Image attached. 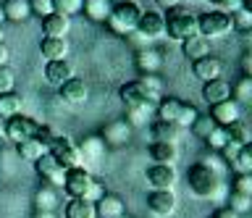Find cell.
Wrapping results in <instances>:
<instances>
[{
  "label": "cell",
  "mask_w": 252,
  "mask_h": 218,
  "mask_svg": "<svg viewBox=\"0 0 252 218\" xmlns=\"http://www.w3.org/2000/svg\"><path fill=\"white\" fill-rule=\"evenodd\" d=\"M3 13L8 21H27L32 16V8H29V0H3Z\"/></svg>",
  "instance_id": "obj_23"
},
{
  "label": "cell",
  "mask_w": 252,
  "mask_h": 218,
  "mask_svg": "<svg viewBox=\"0 0 252 218\" xmlns=\"http://www.w3.org/2000/svg\"><path fill=\"white\" fill-rule=\"evenodd\" d=\"M58 137H61V131H55L53 126H42V124H39L37 131H34V139H37V142L45 147V150H47V147H50V145H53Z\"/></svg>",
  "instance_id": "obj_40"
},
{
  "label": "cell",
  "mask_w": 252,
  "mask_h": 218,
  "mask_svg": "<svg viewBox=\"0 0 252 218\" xmlns=\"http://www.w3.org/2000/svg\"><path fill=\"white\" fill-rule=\"evenodd\" d=\"M179 111H181V100H176V97L158 100V121H173L176 124Z\"/></svg>",
  "instance_id": "obj_29"
},
{
  "label": "cell",
  "mask_w": 252,
  "mask_h": 218,
  "mask_svg": "<svg viewBox=\"0 0 252 218\" xmlns=\"http://www.w3.org/2000/svg\"><path fill=\"white\" fill-rule=\"evenodd\" d=\"M228 166H231L236 174H252V147H242Z\"/></svg>",
  "instance_id": "obj_34"
},
{
  "label": "cell",
  "mask_w": 252,
  "mask_h": 218,
  "mask_svg": "<svg viewBox=\"0 0 252 218\" xmlns=\"http://www.w3.org/2000/svg\"><path fill=\"white\" fill-rule=\"evenodd\" d=\"M142 16V8L134 0H124V3H116L113 8H110L105 24L110 27V32L118 34V37H126L129 32L137 29V21Z\"/></svg>",
  "instance_id": "obj_2"
},
{
  "label": "cell",
  "mask_w": 252,
  "mask_h": 218,
  "mask_svg": "<svg viewBox=\"0 0 252 218\" xmlns=\"http://www.w3.org/2000/svg\"><path fill=\"white\" fill-rule=\"evenodd\" d=\"M150 131H153L155 142H171V145H179L181 134H184L187 129H181L179 124L173 121H155L153 126H150Z\"/></svg>",
  "instance_id": "obj_18"
},
{
  "label": "cell",
  "mask_w": 252,
  "mask_h": 218,
  "mask_svg": "<svg viewBox=\"0 0 252 218\" xmlns=\"http://www.w3.org/2000/svg\"><path fill=\"white\" fill-rule=\"evenodd\" d=\"M29 8H32L34 16L45 19V16H50V13H53V0H29Z\"/></svg>",
  "instance_id": "obj_46"
},
{
  "label": "cell",
  "mask_w": 252,
  "mask_h": 218,
  "mask_svg": "<svg viewBox=\"0 0 252 218\" xmlns=\"http://www.w3.org/2000/svg\"><path fill=\"white\" fill-rule=\"evenodd\" d=\"M192 74L202 82H213V79H220L223 74V63L216 58V56H202L192 63Z\"/></svg>",
  "instance_id": "obj_14"
},
{
  "label": "cell",
  "mask_w": 252,
  "mask_h": 218,
  "mask_svg": "<svg viewBox=\"0 0 252 218\" xmlns=\"http://www.w3.org/2000/svg\"><path fill=\"white\" fill-rule=\"evenodd\" d=\"M92 182H94V179H92V174L84 166L68 168L66 171V179H63V192H66L71 200H84V194L90 192Z\"/></svg>",
  "instance_id": "obj_6"
},
{
  "label": "cell",
  "mask_w": 252,
  "mask_h": 218,
  "mask_svg": "<svg viewBox=\"0 0 252 218\" xmlns=\"http://www.w3.org/2000/svg\"><path fill=\"white\" fill-rule=\"evenodd\" d=\"M8 61H11V50L5 48V42H0V66H8Z\"/></svg>",
  "instance_id": "obj_52"
},
{
  "label": "cell",
  "mask_w": 252,
  "mask_h": 218,
  "mask_svg": "<svg viewBox=\"0 0 252 218\" xmlns=\"http://www.w3.org/2000/svg\"><path fill=\"white\" fill-rule=\"evenodd\" d=\"M242 150V145H236V142H231V139H228V142L223 145V147H220V158H223V163H231L234 158H236V153H239Z\"/></svg>",
  "instance_id": "obj_47"
},
{
  "label": "cell",
  "mask_w": 252,
  "mask_h": 218,
  "mask_svg": "<svg viewBox=\"0 0 252 218\" xmlns=\"http://www.w3.org/2000/svg\"><path fill=\"white\" fill-rule=\"evenodd\" d=\"M163 24H165V34L176 42H184L189 37L200 34L197 32V16L181 8H171L168 16H163Z\"/></svg>",
  "instance_id": "obj_3"
},
{
  "label": "cell",
  "mask_w": 252,
  "mask_h": 218,
  "mask_svg": "<svg viewBox=\"0 0 252 218\" xmlns=\"http://www.w3.org/2000/svg\"><path fill=\"white\" fill-rule=\"evenodd\" d=\"M102 194H105V187H102V184L97 182V179H94L92 187H90V192L84 194V200H87V202H97V200L102 197Z\"/></svg>",
  "instance_id": "obj_48"
},
{
  "label": "cell",
  "mask_w": 252,
  "mask_h": 218,
  "mask_svg": "<svg viewBox=\"0 0 252 218\" xmlns=\"http://www.w3.org/2000/svg\"><path fill=\"white\" fill-rule=\"evenodd\" d=\"M39 53L42 58L50 63V61H66L68 56V40L66 37H42L39 42Z\"/></svg>",
  "instance_id": "obj_17"
},
{
  "label": "cell",
  "mask_w": 252,
  "mask_h": 218,
  "mask_svg": "<svg viewBox=\"0 0 252 218\" xmlns=\"http://www.w3.org/2000/svg\"><path fill=\"white\" fill-rule=\"evenodd\" d=\"M110 8H113V5H110V0H84V3H82V11L92 21H105Z\"/></svg>",
  "instance_id": "obj_27"
},
{
  "label": "cell",
  "mask_w": 252,
  "mask_h": 218,
  "mask_svg": "<svg viewBox=\"0 0 252 218\" xmlns=\"http://www.w3.org/2000/svg\"><path fill=\"white\" fill-rule=\"evenodd\" d=\"M231 100L234 103H250L252 100V76H242L239 82L231 87Z\"/></svg>",
  "instance_id": "obj_33"
},
{
  "label": "cell",
  "mask_w": 252,
  "mask_h": 218,
  "mask_svg": "<svg viewBox=\"0 0 252 218\" xmlns=\"http://www.w3.org/2000/svg\"><path fill=\"white\" fill-rule=\"evenodd\" d=\"M216 126H218V124L213 121L210 116H197V121L192 124V131H194L197 137H202V139H205V137H208V134H210V131L216 129Z\"/></svg>",
  "instance_id": "obj_42"
},
{
  "label": "cell",
  "mask_w": 252,
  "mask_h": 218,
  "mask_svg": "<svg viewBox=\"0 0 252 218\" xmlns=\"http://www.w3.org/2000/svg\"><path fill=\"white\" fill-rule=\"evenodd\" d=\"M202 97L208 105H216V103H223V100L231 97V84L226 79H213V82H205L202 87Z\"/></svg>",
  "instance_id": "obj_19"
},
{
  "label": "cell",
  "mask_w": 252,
  "mask_h": 218,
  "mask_svg": "<svg viewBox=\"0 0 252 218\" xmlns=\"http://www.w3.org/2000/svg\"><path fill=\"white\" fill-rule=\"evenodd\" d=\"M189 187H192V192L197 194V197H218L220 194V168H216V163L210 160H202L197 163V166L189 168Z\"/></svg>",
  "instance_id": "obj_1"
},
{
  "label": "cell",
  "mask_w": 252,
  "mask_h": 218,
  "mask_svg": "<svg viewBox=\"0 0 252 218\" xmlns=\"http://www.w3.org/2000/svg\"><path fill=\"white\" fill-rule=\"evenodd\" d=\"M242 76H252V53L242 56Z\"/></svg>",
  "instance_id": "obj_50"
},
{
  "label": "cell",
  "mask_w": 252,
  "mask_h": 218,
  "mask_svg": "<svg viewBox=\"0 0 252 218\" xmlns=\"http://www.w3.org/2000/svg\"><path fill=\"white\" fill-rule=\"evenodd\" d=\"M231 192H239V194H250L252 197V174H236L234 179V187Z\"/></svg>",
  "instance_id": "obj_45"
},
{
  "label": "cell",
  "mask_w": 252,
  "mask_h": 218,
  "mask_svg": "<svg viewBox=\"0 0 252 218\" xmlns=\"http://www.w3.org/2000/svg\"><path fill=\"white\" fill-rule=\"evenodd\" d=\"M216 8L220 11H226V13H231V11H239L242 8V0H210Z\"/></svg>",
  "instance_id": "obj_49"
},
{
  "label": "cell",
  "mask_w": 252,
  "mask_h": 218,
  "mask_svg": "<svg viewBox=\"0 0 252 218\" xmlns=\"http://www.w3.org/2000/svg\"><path fill=\"white\" fill-rule=\"evenodd\" d=\"M34 218H58V213L55 210H37Z\"/></svg>",
  "instance_id": "obj_54"
},
{
  "label": "cell",
  "mask_w": 252,
  "mask_h": 218,
  "mask_svg": "<svg viewBox=\"0 0 252 218\" xmlns=\"http://www.w3.org/2000/svg\"><path fill=\"white\" fill-rule=\"evenodd\" d=\"M34 171L39 174V179H42L45 184L55 187V189H61V187H63L66 171H63V168L58 166V160H55L50 153H45L42 158H37V160H34Z\"/></svg>",
  "instance_id": "obj_7"
},
{
  "label": "cell",
  "mask_w": 252,
  "mask_h": 218,
  "mask_svg": "<svg viewBox=\"0 0 252 218\" xmlns=\"http://www.w3.org/2000/svg\"><path fill=\"white\" fill-rule=\"evenodd\" d=\"M213 218H242V216L236 213V210H231L228 205H223V208H218V210H216V216H213Z\"/></svg>",
  "instance_id": "obj_51"
},
{
  "label": "cell",
  "mask_w": 252,
  "mask_h": 218,
  "mask_svg": "<svg viewBox=\"0 0 252 218\" xmlns=\"http://www.w3.org/2000/svg\"><path fill=\"white\" fill-rule=\"evenodd\" d=\"M102 139L100 137H90V139H84L82 147H79V153H82V158H92V160H97L100 158V153H102Z\"/></svg>",
  "instance_id": "obj_37"
},
{
  "label": "cell",
  "mask_w": 252,
  "mask_h": 218,
  "mask_svg": "<svg viewBox=\"0 0 252 218\" xmlns=\"http://www.w3.org/2000/svg\"><path fill=\"white\" fill-rule=\"evenodd\" d=\"M226 137L231 139V142L236 145H242V147H250L252 142V129H250V124L247 121H234V124H228L226 126Z\"/></svg>",
  "instance_id": "obj_25"
},
{
  "label": "cell",
  "mask_w": 252,
  "mask_h": 218,
  "mask_svg": "<svg viewBox=\"0 0 252 218\" xmlns=\"http://www.w3.org/2000/svg\"><path fill=\"white\" fill-rule=\"evenodd\" d=\"M118 218H129V216H126V213H124V216H118Z\"/></svg>",
  "instance_id": "obj_57"
},
{
  "label": "cell",
  "mask_w": 252,
  "mask_h": 218,
  "mask_svg": "<svg viewBox=\"0 0 252 218\" xmlns=\"http://www.w3.org/2000/svg\"><path fill=\"white\" fill-rule=\"evenodd\" d=\"M5 21V13H3V3H0V24Z\"/></svg>",
  "instance_id": "obj_55"
},
{
  "label": "cell",
  "mask_w": 252,
  "mask_h": 218,
  "mask_svg": "<svg viewBox=\"0 0 252 218\" xmlns=\"http://www.w3.org/2000/svg\"><path fill=\"white\" fill-rule=\"evenodd\" d=\"M66 218H94V202L87 200H68L66 205Z\"/></svg>",
  "instance_id": "obj_30"
},
{
  "label": "cell",
  "mask_w": 252,
  "mask_h": 218,
  "mask_svg": "<svg viewBox=\"0 0 252 218\" xmlns=\"http://www.w3.org/2000/svg\"><path fill=\"white\" fill-rule=\"evenodd\" d=\"M197 32H200L205 40H216V37H226L234 32V21L231 13L226 11H208L202 16H197Z\"/></svg>",
  "instance_id": "obj_4"
},
{
  "label": "cell",
  "mask_w": 252,
  "mask_h": 218,
  "mask_svg": "<svg viewBox=\"0 0 252 218\" xmlns=\"http://www.w3.org/2000/svg\"><path fill=\"white\" fill-rule=\"evenodd\" d=\"M61 97L66 100V103H71V105H82V103H87V97H90V87H87L84 79L71 76L68 82L61 84Z\"/></svg>",
  "instance_id": "obj_16"
},
{
  "label": "cell",
  "mask_w": 252,
  "mask_h": 218,
  "mask_svg": "<svg viewBox=\"0 0 252 218\" xmlns=\"http://www.w3.org/2000/svg\"><path fill=\"white\" fill-rule=\"evenodd\" d=\"M82 3L84 0H53V11L71 19L74 13H82Z\"/></svg>",
  "instance_id": "obj_38"
},
{
  "label": "cell",
  "mask_w": 252,
  "mask_h": 218,
  "mask_svg": "<svg viewBox=\"0 0 252 218\" xmlns=\"http://www.w3.org/2000/svg\"><path fill=\"white\" fill-rule=\"evenodd\" d=\"M126 139H129V124H113V126L105 129V139H102V142L124 145Z\"/></svg>",
  "instance_id": "obj_35"
},
{
  "label": "cell",
  "mask_w": 252,
  "mask_h": 218,
  "mask_svg": "<svg viewBox=\"0 0 252 218\" xmlns=\"http://www.w3.org/2000/svg\"><path fill=\"white\" fill-rule=\"evenodd\" d=\"M58 202H61L58 189L50 187V184H42L37 189V194H34V208L37 210H55V208H58Z\"/></svg>",
  "instance_id": "obj_24"
},
{
  "label": "cell",
  "mask_w": 252,
  "mask_h": 218,
  "mask_svg": "<svg viewBox=\"0 0 252 218\" xmlns=\"http://www.w3.org/2000/svg\"><path fill=\"white\" fill-rule=\"evenodd\" d=\"M16 153H19V158H21V160L34 163L37 158H42V155H45L47 150H45V147L37 142V139H24V142L16 145Z\"/></svg>",
  "instance_id": "obj_28"
},
{
  "label": "cell",
  "mask_w": 252,
  "mask_h": 218,
  "mask_svg": "<svg viewBox=\"0 0 252 218\" xmlns=\"http://www.w3.org/2000/svg\"><path fill=\"white\" fill-rule=\"evenodd\" d=\"M5 40V29H3V24H0V42Z\"/></svg>",
  "instance_id": "obj_56"
},
{
  "label": "cell",
  "mask_w": 252,
  "mask_h": 218,
  "mask_svg": "<svg viewBox=\"0 0 252 218\" xmlns=\"http://www.w3.org/2000/svg\"><path fill=\"white\" fill-rule=\"evenodd\" d=\"M134 32H139V37H145V40H158V37L165 34V24H163V13L158 11H142V16L137 21V29Z\"/></svg>",
  "instance_id": "obj_10"
},
{
  "label": "cell",
  "mask_w": 252,
  "mask_h": 218,
  "mask_svg": "<svg viewBox=\"0 0 252 218\" xmlns=\"http://www.w3.org/2000/svg\"><path fill=\"white\" fill-rule=\"evenodd\" d=\"M71 76H74V68H71L68 61H50V63L45 66V79H47V84H53V87H61V84L68 82Z\"/></svg>",
  "instance_id": "obj_20"
},
{
  "label": "cell",
  "mask_w": 252,
  "mask_h": 218,
  "mask_svg": "<svg viewBox=\"0 0 252 218\" xmlns=\"http://www.w3.org/2000/svg\"><path fill=\"white\" fill-rule=\"evenodd\" d=\"M39 124L34 119H29V116H11L5 124V137L11 139V142H24V139H34V131H37Z\"/></svg>",
  "instance_id": "obj_8"
},
{
  "label": "cell",
  "mask_w": 252,
  "mask_h": 218,
  "mask_svg": "<svg viewBox=\"0 0 252 218\" xmlns=\"http://www.w3.org/2000/svg\"><path fill=\"white\" fill-rule=\"evenodd\" d=\"M150 158H153L158 166H173V163L179 160V147L171 145V142H153Z\"/></svg>",
  "instance_id": "obj_22"
},
{
  "label": "cell",
  "mask_w": 252,
  "mask_h": 218,
  "mask_svg": "<svg viewBox=\"0 0 252 218\" xmlns=\"http://www.w3.org/2000/svg\"><path fill=\"white\" fill-rule=\"evenodd\" d=\"M124 213H126V205H124L121 194L105 192L97 202H94V218H118Z\"/></svg>",
  "instance_id": "obj_12"
},
{
  "label": "cell",
  "mask_w": 252,
  "mask_h": 218,
  "mask_svg": "<svg viewBox=\"0 0 252 218\" xmlns=\"http://www.w3.org/2000/svg\"><path fill=\"white\" fill-rule=\"evenodd\" d=\"M205 142H208V147H210V150H220V147H223V145L228 142V137H226V129H223V126H216V129H213L208 137H205Z\"/></svg>",
  "instance_id": "obj_43"
},
{
  "label": "cell",
  "mask_w": 252,
  "mask_h": 218,
  "mask_svg": "<svg viewBox=\"0 0 252 218\" xmlns=\"http://www.w3.org/2000/svg\"><path fill=\"white\" fill-rule=\"evenodd\" d=\"M155 3L160 5L163 11H171V8H176V5H179V0H155Z\"/></svg>",
  "instance_id": "obj_53"
},
{
  "label": "cell",
  "mask_w": 252,
  "mask_h": 218,
  "mask_svg": "<svg viewBox=\"0 0 252 218\" xmlns=\"http://www.w3.org/2000/svg\"><path fill=\"white\" fill-rule=\"evenodd\" d=\"M228 200H231V202H228V208H231V210H236L239 216H244V213H247V210L252 208V197H250V194L231 192V197H228Z\"/></svg>",
  "instance_id": "obj_41"
},
{
  "label": "cell",
  "mask_w": 252,
  "mask_h": 218,
  "mask_svg": "<svg viewBox=\"0 0 252 218\" xmlns=\"http://www.w3.org/2000/svg\"><path fill=\"white\" fill-rule=\"evenodd\" d=\"M137 82H139L142 87H145L153 97L160 100V92H163V82H160V76H155V74H142Z\"/></svg>",
  "instance_id": "obj_39"
},
{
  "label": "cell",
  "mask_w": 252,
  "mask_h": 218,
  "mask_svg": "<svg viewBox=\"0 0 252 218\" xmlns=\"http://www.w3.org/2000/svg\"><path fill=\"white\" fill-rule=\"evenodd\" d=\"M210 119L218 124V126H228V124H234V121H239L242 119V108L239 103H234L231 97L223 100V103H216V105H210Z\"/></svg>",
  "instance_id": "obj_13"
},
{
  "label": "cell",
  "mask_w": 252,
  "mask_h": 218,
  "mask_svg": "<svg viewBox=\"0 0 252 218\" xmlns=\"http://www.w3.org/2000/svg\"><path fill=\"white\" fill-rule=\"evenodd\" d=\"M71 29V19L63 16V13H50V16L42 19V32L45 37H66Z\"/></svg>",
  "instance_id": "obj_21"
},
{
  "label": "cell",
  "mask_w": 252,
  "mask_h": 218,
  "mask_svg": "<svg viewBox=\"0 0 252 218\" xmlns=\"http://www.w3.org/2000/svg\"><path fill=\"white\" fill-rule=\"evenodd\" d=\"M121 100L126 108H150L153 103H158V97H153L150 92L142 87L139 82H129L121 87Z\"/></svg>",
  "instance_id": "obj_11"
},
{
  "label": "cell",
  "mask_w": 252,
  "mask_h": 218,
  "mask_svg": "<svg viewBox=\"0 0 252 218\" xmlns=\"http://www.w3.org/2000/svg\"><path fill=\"white\" fill-rule=\"evenodd\" d=\"M16 87V76L11 71V66H0V95H8Z\"/></svg>",
  "instance_id": "obj_44"
},
{
  "label": "cell",
  "mask_w": 252,
  "mask_h": 218,
  "mask_svg": "<svg viewBox=\"0 0 252 218\" xmlns=\"http://www.w3.org/2000/svg\"><path fill=\"white\" fill-rule=\"evenodd\" d=\"M197 116H200L197 105H192V103H181V111H179L176 124H179L181 129H192V124L197 121Z\"/></svg>",
  "instance_id": "obj_36"
},
{
  "label": "cell",
  "mask_w": 252,
  "mask_h": 218,
  "mask_svg": "<svg viewBox=\"0 0 252 218\" xmlns=\"http://www.w3.org/2000/svg\"><path fill=\"white\" fill-rule=\"evenodd\" d=\"M21 113V97L8 92V95H0V116L3 119H11V116Z\"/></svg>",
  "instance_id": "obj_31"
},
{
  "label": "cell",
  "mask_w": 252,
  "mask_h": 218,
  "mask_svg": "<svg viewBox=\"0 0 252 218\" xmlns=\"http://www.w3.org/2000/svg\"><path fill=\"white\" fill-rule=\"evenodd\" d=\"M184 56L187 58H202V56H210V42L205 40L202 34H194V37H189V40H184Z\"/></svg>",
  "instance_id": "obj_26"
},
{
  "label": "cell",
  "mask_w": 252,
  "mask_h": 218,
  "mask_svg": "<svg viewBox=\"0 0 252 218\" xmlns=\"http://www.w3.org/2000/svg\"><path fill=\"white\" fill-rule=\"evenodd\" d=\"M0 3H3V0H0Z\"/></svg>",
  "instance_id": "obj_58"
},
{
  "label": "cell",
  "mask_w": 252,
  "mask_h": 218,
  "mask_svg": "<svg viewBox=\"0 0 252 218\" xmlns=\"http://www.w3.org/2000/svg\"><path fill=\"white\" fill-rule=\"evenodd\" d=\"M47 153L53 155L55 160H58V166L63 168V171H68V168H79L84 163V158H82V153H79V147L71 142L68 137H58L55 142L47 147Z\"/></svg>",
  "instance_id": "obj_5"
},
{
  "label": "cell",
  "mask_w": 252,
  "mask_h": 218,
  "mask_svg": "<svg viewBox=\"0 0 252 218\" xmlns=\"http://www.w3.org/2000/svg\"><path fill=\"white\" fill-rule=\"evenodd\" d=\"M147 184L153 192H173V187H176V171H173V166H150L147 168Z\"/></svg>",
  "instance_id": "obj_9"
},
{
  "label": "cell",
  "mask_w": 252,
  "mask_h": 218,
  "mask_svg": "<svg viewBox=\"0 0 252 218\" xmlns=\"http://www.w3.org/2000/svg\"><path fill=\"white\" fill-rule=\"evenodd\" d=\"M137 66L142 68V74H155L160 68V56L155 50H142L137 56Z\"/></svg>",
  "instance_id": "obj_32"
},
{
  "label": "cell",
  "mask_w": 252,
  "mask_h": 218,
  "mask_svg": "<svg viewBox=\"0 0 252 218\" xmlns=\"http://www.w3.org/2000/svg\"><path fill=\"white\" fill-rule=\"evenodd\" d=\"M147 208L158 218H165L176 210V194L173 192H150L147 194Z\"/></svg>",
  "instance_id": "obj_15"
}]
</instances>
